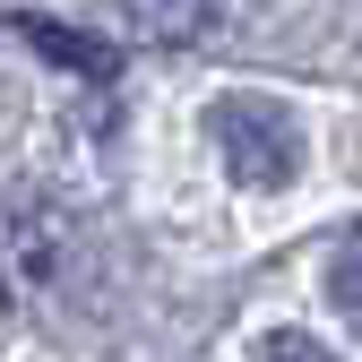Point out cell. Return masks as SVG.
Masks as SVG:
<instances>
[{"label":"cell","mask_w":362,"mask_h":362,"mask_svg":"<svg viewBox=\"0 0 362 362\" xmlns=\"http://www.w3.org/2000/svg\"><path fill=\"white\" fill-rule=\"evenodd\" d=\"M207 129H216L224 164H233V181H250V190H276V181H293V164H302L293 112L267 104V95H224V104L207 112Z\"/></svg>","instance_id":"cell-1"},{"label":"cell","mask_w":362,"mask_h":362,"mask_svg":"<svg viewBox=\"0 0 362 362\" xmlns=\"http://www.w3.org/2000/svg\"><path fill=\"white\" fill-rule=\"evenodd\" d=\"M121 9H129V26L147 43H199L224 18V0H121Z\"/></svg>","instance_id":"cell-2"},{"label":"cell","mask_w":362,"mask_h":362,"mask_svg":"<svg viewBox=\"0 0 362 362\" xmlns=\"http://www.w3.org/2000/svg\"><path fill=\"white\" fill-rule=\"evenodd\" d=\"M328 302H337V320L362 337V224L337 242V259H328Z\"/></svg>","instance_id":"cell-3"},{"label":"cell","mask_w":362,"mask_h":362,"mask_svg":"<svg viewBox=\"0 0 362 362\" xmlns=\"http://www.w3.org/2000/svg\"><path fill=\"white\" fill-rule=\"evenodd\" d=\"M18 35H35L52 61H69V69H86V78H112V52L104 43H86V35H69V26H43V18H18Z\"/></svg>","instance_id":"cell-4"},{"label":"cell","mask_w":362,"mask_h":362,"mask_svg":"<svg viewBox=\"0 0 362 362\" xmlns=\"http://www.w3.org/2000/svg\"><path fill=\"white\" fill-rule=\"evenodd\" d=\"M250 362H337V354H328L320 337H302V328H276V337H267Z\"/></svg>","instance_id":"cell-5"}]
</instances>
